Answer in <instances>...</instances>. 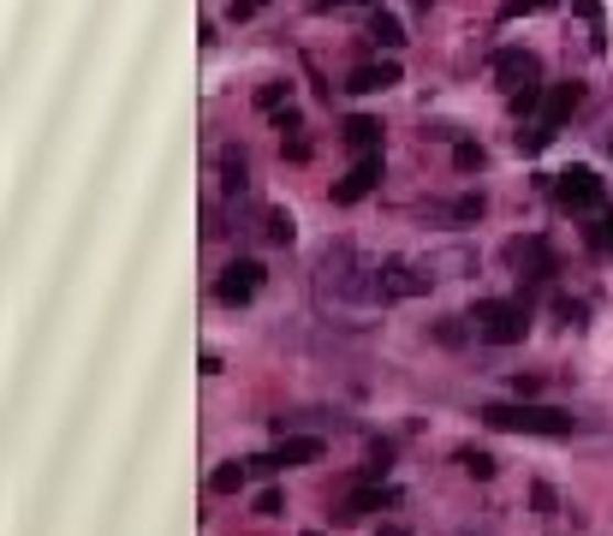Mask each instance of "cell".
Returning a JSON list of instances; mask_svg holds the SVG:
<instances>
[{
    "label": "cell",
    "mask_w": 613,
    "mask_h": 536,
    "mask_svg": "<svg viewBox=\"0 0 613 536\" xmlns=\"http://www.w3.org/2000/svg\"><path fill=\"white\" fill-rule=\"evenodd\" d=\"M477 417H483L489 429H501V436H572V429H578L572 412H560V405H536V400H494Z\"/></svg>",
    "instance_id": "cell-1"
},
{
    "label": "cell",
    "mask_w": 613,
    "mask_h": 536,
    "mask_svg": "<svg viewBox=\"0 0 613 536\" xmlns=\"http://www.w3.org/2000/svg\"><path fill=\"white\" fill-rule=\"evenodd\" d=\"M583 108V84L578 78H566V84H548L543 90V108L524 120V132H518V150L524 155H536V150H548L554 138H560V125L572 120V113Z\"/></svg>",
    "instance_id": "cell-2"
},
{
    "label": "cell",
    "mask_w": 613,
    "mask_h": 536,
    "mask_svg": "<svg viewBox=\"0 0 613 536\" xmlns=\"http://www.w3.org/2000/svg\"><path fill=\"white\" fill-rule=\"evenodd\" d=\"M464 322H471V335L483 346H524V335H530V298H483Z\"/></svg>",
    "instance_id": "cell-3"
},
{
    "label": "cell",
    "mask_w": 613,
    "mask_h": 536,
    "mask_svg": "<svg viewBox=\"0 0 613 536\" xmlns=\"http://www.w3.org/2000/svg\"><path fill=\"white\" fill-rule=\"evenodd\" d=\"M554 203H560L566 215H595L607 203V185L595 167H566L560 179H554Z\"/></svg>",
    "instance_id": "cell-4"
},
{
    "label": "cell",
    "mask_w": 613,
    "mask_h": 536,
    "mask_svg": "<svg viewBox=\"0 0 613 536\" xmlns=\"http://www.w3.org/2000/svg\"><path fill=\"white\" fill-rule=\"evenodd\" d=\"M256 293H262V263H256V256H239V263H227L221 281H215V298H221L227 310H244Z\"/></svg>",
    "instance_id": "cell-5"
},
{
    "label": "cell",
    "mask_w": 613,
    "mask_h": 536,
    "mask_svg": "<svg viewBox=\"0 0 613 536\" xmlns=\"http://www.w3.org/2000/svg\"><path fill=\"white\" fill-rule=\"evenodd\" d=\"M322 459V436H281V447L274 453H256L251 459V471H292V466H316Z\"/></svg>",
    "instance_id": "cell-6"
},
{
    "label": "cell",
    "mask_w": 613,
    "mask_h": 536,
    "mask_svg": "<svg viewBox=\"0 0 613 536\" xmlns=\"http://www.w3.org/2000/svg\"><path fill=\"white\" fill-rule=\"evenodd\" d=\"M506 263H513L524 281H554V274H560V263H554V251H548V239H513V244H506Z\"/></svg>",
    "instance_id": "cell-7"
},
{
    "label": "cell",
    "mask_w": 613,
    "mask_h": 536,
    "mask_svg": "<svg viewBox=\"0 0 613 536\" xmlns=\"http://www.w3.org/2000/svg\"><path fill=\"white\" fill-rule=\"evenodd\" d=\"M382 185V150H370V155H358L352 167H346V179L333 185V203H363Z\"/></svg>",
    "instance_id": "cell-8"
},
{
    "label": "cell",
    "mask_w": 613,
    "mask_h": 536,
    "mask_svg": "<svg viewBox=\"0 0 613 536\" xmlns=\"http://www.w3.org/2000/svg\"><path fill=\"white\" fill-rule=\"evenodd\" d=\"M399 495L393 489H382V483H363V489H352L340 506H333V525H363L370 513H382V506H393Z\"/></svg>",
    "instance_id": "cell-9"
},
{
    "label": "cell",
    "mask_w": 613,
    "mask_h": 536,
    "mask_svg": "<svg viewBox=\"0 0 613 536\" xmlns=\"http://www.w3.org/2000/svg\"><path fill=\"white\" fill-rule=\"evenodd\" d=\"M399 84V61H370V66H352L346 90L352 96H375V90H393Z\"/></svg>",
    "instance_id": "cell-10"
},
{
    "label": "cell",
    "mask_w": 613,
    "mask_h": 536,
    "mask_svg": "<svg viewBox=\"0 0 613 536\" xmlns=\"http://www.w3.org/2000/svg\"><path fill=\"white\" fill-rule=\"evenodd\" d=\"M382 298H417V293H429V281L412 269V263H387L382 269V286H375Z\"/></svg>",
    "instance_id": "cell-11"
},
{
    "label": "cell",
    "mask_w": 613,
    "mask_h": 536,
    "mask_svg": "<svg viewBox=\"0 0 613 536\" xmlns=\"http://www.w3.org/2000/svg\"><path fill=\"white\" fill-rule=\"evenodd\" d=\"M340 138H346V150H352V155H370V150H382V120L352 113V120L340 125Z\"/></svg>",
    "instance_id": "cell-12"
},
{
    "label": "cell",
    "mask_w": 613,
    "mask_h": 536,
    "mask_svg": "<svg viewBox=\"0 0 613 536\" xmlns=\"http://www.w3.org/2000/svg\"><path fill=\"white\" fill-rule=\"evenodd\" d=\"M370 42H375V48H387V54L405 48V24L393 19L387 7H375V12H370Z\"/></svg>",
    "instance_id": "cell-13"
},
{
    "label": "cell",
    "mask_w": 613,
    "mask_h": 536,
    "mask_svg": "<svg viewBox=\"0 0 613 536\" xmlns=\"http://www.w3.org/2000/svg\"><path fill=\"white\" fill-rule=\"evenodd\" d=\"M221 185H227L232 197L251 192V162H244V150H227V155H221Z\"/></svg>",
    "instance_id": "cell-14"
},
{
    "label": "cell",
    "mask_w": 613,
    "mask_h": 536,
    "mask_svg": "<svg viewBox=\"0 0 613 536\" xmlns=\"http://www.w3.org/2000/svg\"><path fill=\"white\" fill-rule=\"evenodd\" d=\"M583 244H590L595 256H613V209H595L590 227H583Z\"/></svg>",
    "instance_id": "cell-15"
},
{
    "label": "cell",
    "mask_w": 613,
    "mask_h": 536,
    "mask_svg": "<svg viewBox=\"0 0 613 536\" xmlns=\"http://www.w3.org/2000/svg\"><path fill=\"white\" fill-rule=\"evenodd\" d=\"M244 477H251V459H244V466L232 459V466H221V471L209 477V489H215V495H239V489H244Z\"/></svg>",
    "instance_id": "cell-16"
},
{
    "label": "cell",
    "mask_w": 613,
    "mask_h": 536,
    "mask_svg": "<svg viewBox=\"0 0 613 536\" xmlns=\"http://www.w3.org/2000/svg\"><path fill=\"white\" fill-rule=\"evenodd\" d=\"M459 466H464V477L489 483V477H494V453H489V447H459Z\"/></svg>",
    "instance_id": "cell-17"
},
{
    "label": "cell",
    "mask_w": 613,
    "mask_h": 536,
    "mask_svg": "<svg viewBox=\"0 0 613 536\" xmlns=\"http://www.w3.org/2000/svg\"><path fill=\"white\" fill-rule=\"evenodd\" d=\"M256 108H262V113H269V120H274V113H281V108H292V84H286V78L262 84V90H256Z\"/></svg>",
    "instance_id": "cell-18"
},
{
    "label": "cell",
    "mask_w": 613,
    "mask_h": 536,
    "mask_svg": "<svg viewBox=\"0 0 613 536\" xmlns=\"http://www.w3.org/2000/svg\"><path fill=\"white\" fill-rule=\"evenodd\" d=\"M554 0H501V24H518V19H536V12H548Z\"/></svg>",
    "instance_id": "cell-19"
},
{
    "label": "cell",
    "mask_w": 613,
    "mask_h": 536,
    "mask_svg": "<svg viewBox=\"0 0 613 536\" xmlns=\"http://www.w3.org/2000/svg\"><path fill=\"white\" fill-rule=\"evenodd\" d=\"M483 215H489V197L483 192H471V197L452 203V221H483Z\"/></svg>",
    "instance_id": "cell-20"
},
{
    "label": "cell",
    "mask_w": 613,
    "mask_h": 536,
    "mask_svg": "<svg viewBox=\"0 0 613 536\" xmlns=\"http://www.w3.org/2000/svg\"><path fill=\"white\" fill-rule=\"evenodd\" d=\"M572 12L583 24H590V36H595V48H607V36H602V7H595V0H572Z\"/></svg>",
    "instance_id": "cell-21"
},
{
    "label": "cell",
    "mask_w": 613,
    "mask_h": 536,
    "mask_svg": "<svg viewBox=\"0 0 613 536\" xmlns=\"http://www.w3.org/2000/svg\"><path fill=\"white\" fill-rule=\"evenodd\" d=\"M269 239L274 244H292V239H298V221H292L286 209H269Z\"/></svg>",
    "instance_id": "cell-22"
},
{
    "label": "cell",
    "mask_w": 613,
    "mask_h": 536,
    "mask_svg": "<svg viewBox=\"0 0 613 536\" xmlns=\"http://www.w3.org/2000/svg\"><path fill=\"white\" fill-rule=\"evenodd\" d=\"M452 167L477 173V167H483V143H452Z\"/></svg>",
    "instance_id": "cell-23"
},
{
    "label": "cell",
    "mask_w": 613,
    "mask_h": 536,
    "mask_svg": "<svg viewBox=\"0 0 613 536\" xmlns=\"http://www.w3.org/2000/svg\"><path fill=\"white\" fill-rule=\"evenodd\" d=\"M281 506H286L281 489H262V495H256V518H281Z\"/></svg>",
    "instance_id": "cell-24"
},
{
    "label": "cell",
    "mask_w": 613,
    "mask_h": 536,
    "mask_svg": "<svg viewBox=\"0 0 613 536\" xmlns=\"http://www.w3.org/2000/svg\"><path fill=\"white\" fill-rule=\"evenodd\" d=\"M554 316H560L566 328H583V316H590V310H583L578 298H560V304H554Z\"/></svg>",
    "instance_id": "cell-25"
},
{
    "label": "cell",
    "mask_w": 613,
    "mask_h": 536,
    "mask_svg": "<svg viewBox=\"0 0 613 536\" xmlns=\"http://www.w3.org/2000/svg\"><path fill=\"white\" fill-rule=\"evenodd\" d=\"M262 7H269V0H227V19H232V24H244V19H256Z\"/></svg>",
    "instance_id": "cell-26"
},
{
    "label": "cell",
    "mask_w": 613,
    "mask_h": 536,
    "mask_svg": "<svg viewBox=\"0 0 613 536\" xmlns=\"http://www.w3.org/2000/svg\"><path fill=\"white\" fill-rule=\"evenodd\" d=\"M435 340H441V346H464V328H459V316H447V322L435 328Z\"/></svg>",
    "instance_id": "cell-27"
},
{
    "label": "cell",
    "mask_w": 613,
    "mask_h": 536,
    "mask_svg": "<svg viewBox=\"0 0 613 536\" xmlns=\"http://www.w3.org/2000/svg\"><path fill=\"white\" fill-rule=\"evenodd\" d=\"M530 506H536V513H554V506H560V495H554L548 483H536V489H530Z\"/></svg>",
    "instance_id": "cell-28"
},
{
    "label": "cell",
    "mask_w": 613,
    "mask_h": 536,
    "mask_svg": "<svg viewBox=\"0 0 613 536\" xmlns=\"http://www.w3.org/2000/svg\"><path fill=\"white\" fill-rule=\"evenodd\" d=\"M513 394L518 400H536V394H543V382H536V375H513Z\"/></svg>",
    "instance_id": "cell-29"
},
{
    "label": "cell",
    "mask_w": 613,
    "mask_h": 536,
    "mask_svg": "<svg viewBox=\"0 0 613 536\" xmlns=\"http://www.w3.org/2000/svg\"><path fill=\"white\" fill-rule=\"evenodd\" d=\"M346 0H310V12H340Z\"/></svg>",
    "instance_id": "cell-30"
}]
</instances>
